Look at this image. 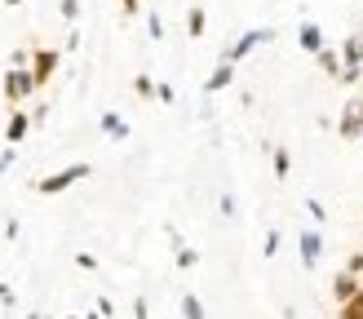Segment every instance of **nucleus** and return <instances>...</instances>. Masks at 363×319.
<instances>
[{
  "label": "nucleus",
  "mask_w": 363,
  "mask_h": 319,
  "mask_svg": "<svg viewBox=\"0 0 363 319\" xmlns=\"http://www.w3.org/2000/svg\"><path fill=\"white\" fill-rule=\"evenodd\" d=\"M89 173H94V164H84V160H80V164H67L58 173H45L40 182H35V191H40V195H62V191H71L76 182H84Z\"/></svg>",
  "instance_id": "f257e3e1"
},
{
  "label": "nucleus",
  "mask_w": 363,
  "mask_h": 319,
  "mask_svg": "<svg viewBox=\"0 0 363 319\" xmlns=\"http://www.w3.org/2000/svg\"><path fill=\"white\" fill-rule=\"evenodd\" d=\"M337 133H341V142H354V138H363V94H350L346 102H341Z\"/></svg>",
  "instance_id": "f03ea898"
},
{
  "label": "nucleus",
  "mask_w": 363,
  "mask_h": 319,
  "mask_svg": "<svg viewBox=\"0 0 363 319\" xmlns=\"http://www.w3.org/2000/svg\"><path fill=\"white\" fill-rule=\"evenodd\" d=\"M35 94V76H31V67H9L5 71V102H9V111L18 102H27Z\"/></svg>",
  "instance_id": "7ed1b4c3"
},
{
  "label": "nucleus",
  "mask_w": 363,
  "mask_h": 319,
  "mask_svg": "<svg viewBox=\"0 0 363 319\" xmlns=\"http://www.w3.org/2000/svg\"><path fill=\"white\" fill-rule=\"evenodd\" d=\"M266 40H275V27H252V31H244L230 49H222V58H226V62H240V58H248V53L257 49V45H266Z\"/></svg>",
  "instance_id": "20e7f679"
},
{
  "label": "nucleus",
  "mask_w": 363,
  "mask_h": 319,
  "mask_svg": "<svg viewBox=\"0 0 363 319\" xmlns=\"http://www.w3.org/2000/svg\"><path fill=\"white\" fill-rule=\"evenodd\" d=\"M58 49H31V76H35V89H45L53 76H58Z\"/></svg>",
  "instance_id": "39448f33"
},
{
  "label": "nucleus",
  "mask_w": 363,
  "mask_h": 319,
  "mask_svg": "<svg viewBox=\"0 0 363 319\" xmlns=\"http://www.w3.org/2000/svg\"><path fill=\"white\" fill-rule=\"evenodd\" d=\"M297 248H301V266H306V271H315L319 257H323V230H319V226L301 230V235H297Z\"/></svg>",
  "instance_id": "423d86ee"
},
{
  "label": "nucleus",
  "mask_w": 363,
  "mask_h": 319,
  "mask_svg": "<svg viewBox=\"0 0 363 319\" xmlns=\"http://www.w3.org/2000/svg\"><path fill=\"white\" fill-rule=\"evenodd\" d=\"M359 289H363V275H359V271H350V266L333 275V301H337V306H341V301H350Z\"/></svg>",
  "instance_id": "0eeeda50"
},
{
  "label": "nucleus",
  "mask_w": 363,
  "mask_h": 319,
  "mask_svg": "<svg viewBox=\"0 0 363 319\" xmlns=\"http://www.w3.org/2000/svg\"><path fill=\"white\" fill-rule=\"evenodd\" d=\"M31 116L27 111H18V106H13V111H9V124H5V142H9V147H18V142H23L27 133H31Z\"/></svg>",
  "instance_id": "6e6552de"
},
{
  "label": "nucleus",
  "mask_w": 363,
  "mask_h": 319,
  "mask_svg": "<svg viewBox=\"0 0 363 319\" xmlns=\"http://www.w3.org/2000/svg\"><path fill=\"white\" fill-rule=\"evenodd\" d=\"M230 80H235V62H226V58H217V67H213V76L204 80V94H222V89H230Z\"/></svg>",
  "instance_id": "1a4fd4ad"
},
{
  "label": "nucleus",
  "mask_w": 363,
  "mask_h": 319,
  "mask_svg": "<svg viewBox=\"0 0 363 319\" xmlns=\"http://www.w3.org/2000/svg\"><path fill=\"white\" fill-rule=\"evenodd\" d=\"M341 62H354V67H363V18H359V27L341 40Z\"/></svg>",
  "instance_id": "9d476101"
},
{
  "label": "nucleus",
  "mask_w": 363,
  "mask_h": 319,
  "mask_svg": "<svg viewBox=\"0 0 363 319\" xmlns=\"http://www.w3.org/2000/svg\"><path fill=\"white\" fill-rule=\"evenodd\" d=\"M102 133L106 138H111V142H124V138H129V124H124V116H116V111H102Z\"/></svg>",
  "instance_id": "9b49d317"
},
{
  "label": "nucleus",
  "mask_w": 363,
  "mask_h": 319,
  "mask_svg": "<svg viewBox=\"0 0 363 319\" xmlns=\"http://www.w3.org/2000/svg\"><path fill=\"white\" fill-rule=\"evenodd\" d=\"M297 40H301V49H306V53H311V58H315V53L323 49V31H319V23H301Z\"/></svg>",
  "instance_id": "f8f14e48"
},
{
  "label": "nucleus",
  "mask_w": 363,
  "mask_h": 319,
  "mask_svg": "<svg viewBox=\"0 0 363 319\" xmlns=\"http://www.w3.org/2000/svg\"><path fill=\"white\" fill-rule=\"evenodd\" d=\"M204 31H208V13H204V5H191V9H186V35H191V40H199Z\"/></svg>",
  "instance_id": "ddd939ff"
},
{
  "label": "nucleus",
  "mask_w": 363,
  "mask_h": 319,
  "mask_svg": "<svg viewBox=\"0 0 363 319\" xmlns=\"http://www.w3.org/2000/svg\"><path fill=\"white\" fill-rule=\"evenodd\" d=\"M315 62H319L323 71H328V76H333V80L341 76V67H346V62H341V53H337V49H328V45H323V49L315 53Z\"/></svg>",
  "instance_id": "4468645a"
},
{
  "label": "nucleus",
  "mask_w": 363,
  "mask_h": 319,
  "mask_svg": "<svg viewBox=\"0 0 363 319\" xmlns=\"http://www.w3.org/2000/svg\"><path fill=\"white\" fill-rule=\"evenodd\" d=\"M270 160H275V177L284 182V177L293 173V155H288V147H275V151H270Z\"/></svg>",
  "instance_id": "2eb2a0df"
},
{
  "label": "nucleus",
  "mask_w": 363,
  "mask_h": 319,
  "mask_svg": "<svg viewBox=\"0 0 363 319\" xmlns=\"http://www.w3.org/2000/svg\"><path fill=\"white\" fill-rule=\"evenodd\" d=\"M337 319H363V289L350 297V301H341V310H337Z\"/></svg>",
  "instance_id": "dca6fc26"
},
{
  "label": "nucleus",
  "mask_w": 363,
  "mask_h": 319,
  "mask_svg": "<svg viewBox=\"0 0 363 319\" xmlns=\"http://www.w3.org/2000/svg\"><path fill=\"white\" fill-rule=\"evenodd\" d=\"M182 319H204V301H199L195 293L182 297Z\"/></svg>",
  "instance_id": "f3484780"
},
{
  "label": "nucleus",
  "mask_w": 363,
  "mask_h": 319,
  "mask_svg": "<svg viewBox=\"0 0 363 319\" xmlns=\"http://www.w3.org/2000/svg\"><path fill=\"white\" fill-rule=\"evenodd\" d=\"M133 94H138L142 102H151V98H155V80H151V76H133Z\"/></svg>",
  "instance_id": "a211bd4d"
},
{
  "label": "nucleus",
  "mask_w": 363,
  "mask_h": 319,
  "mask_svg": "<svg viewBox=\"0 0 363 319\" xmlns=\"http://www.w3.org/2000/svg\"><path fill=\"white\" fill-rule=\"evenodd\" d=\"M195 262H199V253H195V248H186V244H177V271H191Z\"/></svg>",
  "instance_id": "6ab92c4d"
},
{
  "label": "nucleus",
  "mask_w": 363,
  "mask_h": 319,
  "mask_svg": "<svg viewBox=\"0 0 363 319\" xmlns=\"http://www.w3.org/2000/svg\"><path fill=\"white\" fill-rule=\"evenodd\" d=\"M155 98H160V102L169 106V102H177V89H173L169 80H160V84H155Z\"/></svg>",
  "instance_id": "aec40b11"
},
{
  "label": "nucleus",
  "mask_w": 363,
  "mask_h": 319,
  "mask_svg": "<svg viewBox=\"0 0 363 319\" xmlns=\"http://www.w3.org/2000/svg\"><path fill=\"white\" fill-rule=\"evenodd\" d=\"M13 164H18V147H5V151H0V177H5Z\"/></svg>",
  "instance_id": "412c9836"
},
{
  "label": "nucleus",
  "mask_w": 363,
  "mask_h": 319,
  "mask_svg": "<svg viewBox=\"0 0 363 319\" xmlns=\"http://www.w3.org/2000/svg\"><path fill=\"white\" fill-rule=\"evenodd\" d=\"M359 76H363V67H354V62H346V67H341V84H359Z\"/></svg>",
  "instance_id": "4be33fe9"
},
{
  "label": "nucleus",
  "mask_w": 363,
  "mask_h": 319,
  "mask_svg": "<svg viewBox=\"0 0 363 319\" xmlns=\"http://www.w3.org/2000/svg\"><path fill=\"white\" fill-rule=\"evenodd\" d=\"M147 31H151V40H164V18L151 13V18H147Z\"/></svg>",
  "instance_id": "5701e85b"
},
{
  "label": "nucleus",
  "mask_w": 363,
  "mask_h": 319,
  "mask_svg": "<svg viewBox=\"0 0 363 319\" xmlns=\"http://www.w3.org/2000/svg\"><path fill=\"white\" fill-rule=\"evenodd\" d=\"M58 9H62L67 23H76V18H80V0H58Z\"/></svg>",
  "instance_id": "b1692460"
},
{
  "label": "nucleus",
  "mask_w": 363,
  "mask_h": 319,
  "mask_svg": "<svg viewBox=\"0 0 363 319\" xmlns=\"http://www.w3.org/2000/svg\"><path fill=\"white\" fill-rule=\"evenodd\" d=\"M9 67H31V49H13L9 53Z\"/></svg>",
  "instance_id": "393cba45"
},
{
  "label": "nucleus",
  "mask_w": 363,
  "mask_h": 319,
  "mask_svg": "<svg viewBox=\"0 0 363 319\" xmlns=\"http://www.w3.org/2000/svg\"><path fill=\"white\" fill-rule=\"evenodd\" d=\"M262 253H266V257H275V253H279V230H270V235H266V244H262Z\"/></svg>",
  "instance_id": "a878e982"
},
{
  "label": "nucleus",
  "mask_w": 363,
  "mask_h": 319,
  "mask_svg": "<svg viewBox=\"0 0 363 319\" xmlns=\"http://www.w3.org/2000/svg\"><path fill=\"white\" fill-rule=\"evenodd\" d=\"M76 266L80 271H98V257L94 253H76Z\"/></svg>",
  "instance_id": "bb28decb"
},
{
  "label": "nucleus",
  "mask_w": 363,
  "mask_h": 319,
  "mask_svg": "<svg viewBox=\"0 0 363 319\" xmlns=\"http://www.w3.org/2000/svg\"><path fill=\"white\" fill-rule=\"evenodd\" d=\"M306 208H311V218H315V222H323V218H328V208H323L319 200H306Z\"/></svg>",
  "instance_id": "cd10ccee"
},
{
  "label": "nucleus",
  "mask_w": 363,
  "mask_h": 319,
  "mask_svg": "<svg viewBox=\"0 0 363 319\" xmlns=\"http://www.w3.org/2000/svg\"><path fill=\"white\" fill-rule=\"evenodd\" d=\"M133 319H151V310H147V297H138V301H133Z\"/></svg>",
  "instance_id": "c85d7f7f"
},
{
  "label": "nucleus",
  "mask_w": 363,
  "mask_h": 319,
  "mask_svg": "<svg viewBox=\"0 0 363 319\" xmlns=\"http://www.w3.org/2000/svg\"><path fill=\"white\" fill-rule=\"evenodd\" d=\"M98 315H102V319H116V306H111L106 297H98Z\"/></svg>",
  "instance_id": "c756f323"
},
{
  "label": "nucleus",
  "mask_w": 363,
  "mask_h": 319,
  "mask_svg": "<svg viewBox=\"0 0 363 319\" xmlns=\"http://www.w3.org/2000/svg\"><path fill=\"white\" fill-rule=\"evenodd\" d=\"M217 208H222V218H235V200H230V195H222V204H217Z\"/></svg>",
  "instance_id": "7c9ffc66"
},
{
  "label": "nucleus",
  "mask_w": 363,
  "mask_h": 319,
  "mask_svg": "<svg viewBox=\"0 0 363 319\" xmlns=\"http://www.w3.org/2000/svg\"><path fill=\"white\" fill-rule=\"evenodd\" d=\"M18 230H23V226H18V218H9L5 222V240H18Z\"/></svg>",
  "instance_id": "2f4dec72"
},
{
  "label": "nucleus",
  "mask_w": 363,
  "mask_h": 319,
  "mask_svg": "<svg viewBox=\"0 0 363 319\" xmlns=\"http://www.w3.org/2000/svg\"><path fill=\"white\" fill-rule=\"evenodd\" d=\"M346 266H350V271H359V275H363V248H359V253H354V257H350Z\"/></svg>",
  "instance_id": "473e14b6"
},
{
  "label": "nucleus",
  "mask_w": 363,
  "mask_h": 319,
  "mask_svg": "<svg viewBox=\"0 0 363 319\" xmlns=\"http://www.w3.org/2000/svg\"><path fill=\"white\" fill-rule=\"evenodd\" d=\"M120 9H124V13H129V18H133V13H138L142 5H138V0H120Z\"/></svg>",
  "instance_id": "72a5a7b5"
},
{
  "label": "nucleus",
  "mask_w": 363,
  "mask_h": 319,
  "mask_svg": "<svg viewBox=\"0 0 363 319\" xmlns=\"http://www.w3.org/2000/svg\"><path fill=\"white\" fill-rule=\"evenodd\" d=\"M0 301H5V306H13V293L5 289V284H0Z\"/></svg>",
  "instance_id": "f704fd0d"
},
{
  "label": "nucleus",
  "mask_w": 363,
  "mask_h": 319,
  "mask_svg": "<svg viewBox=\"0 0 363 319\" xmlns=\"http://www.w3.org/2000/svg\"><path fill=\"white\" fill-rule=\"evenodd\" d=\"M27 319H45V315H40V310H27Z\"/></svg>",
  "instance_id": "c9c22d12"
},
{
  "label": "nucleus",
  "mask_w": 363,
  "mask_h": 319,
  "mask_svg": "<svg viewBox=\"0 0 363 319\" xmlns=\"http://www.w3.org/2000/svg\"><path fill=\"white\" fill-rule=\"evenodd\" d=\"M5 5H23V0H5Z\"/></svg>",
  "instance_id": "e433bc0d"
},
{
  "label": "nucleus",
  "mask_w": 363,
  "mask_h": 319,
  "mask_svg": "<svg viewBox=\"0 0 363 319\" xmlns=\"http://www.w3.org/2000/svg\"><path fill=\"white\" fill-rule=\"evenodd\" d=\"M71 319H80V315H71Z\"/></svg>",
  "instance_id": "4c0bfd02"
}]
</instances>
